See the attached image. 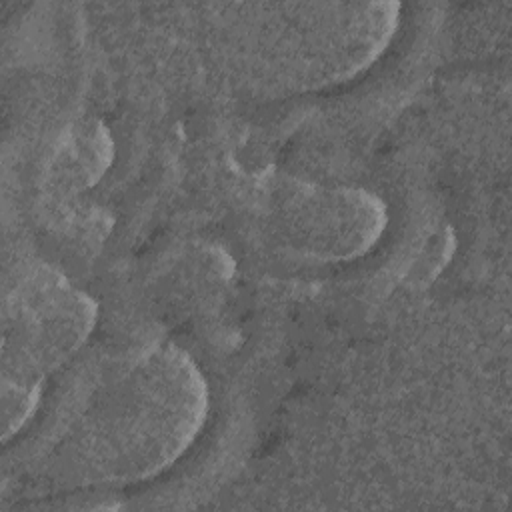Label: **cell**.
<instances>
[{"mask_svg": "<svg viewBox=\"0 0 512 512\" xmlns=\"http://www.w3.org/2000/svg\"><path fill=\"white\" fill-rule=\"evenodd\" d=\"M52 434L42 464L76 488L126 486L162 474L194 444L208 386L172 344L126 350L96 366Z\"/></svg>", "mask_w": 512, "mask_h": 512, "instance_id": "1", "label": "cell"}, {"mask_svg": "<svg viewBox=\"0 0 512 512\" xmlns=\"http://www.w3.org/2000/svg\"><path fill=\"white\" fill-rule=\"evenodd\" d=\"M398 4H242L224 18L222 54L264 92L324 90L364 72L390 44Z\"/></svg>", "mask_w": 512, "mask_h": 512, "instance_id": "2", "label": "cell"}, {"mask_svg": "<svg viewBox=\"0 0 512 512\" xmlns=\"http://www.w3.org/2000/svg\"><path fill=\"white\" fill-rule=\"evenodd\" d=\"M94 300L48 266L28 270L4 302L2 382L38 386L88 340Z\"/></svg>", "mask_w": 512, "mask_h": 512, "instance_id": "3", "label": "cell"}, {"mask_svg": "<svg viewBox=\"0 0 512 512\" xmlns=\"http://www.w3.org/2000/svg\"><path fill=\"white\" fill-rule=\"evenodd\" d=\"M280 228L316 258L362 252L382 228V206L362 190L300 188L280 202Z\"/></svg>", "mask_w": 512, "mask_h": 512, "instance_id": "4", "label": "cell"}]
</instances>
